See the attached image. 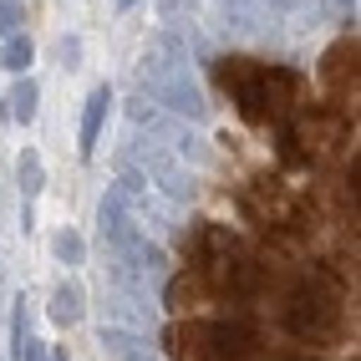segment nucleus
Instances as JSON below:
<instances>
[{"mask_svg":"<svg viewBox=\"0 0 361 361\" xmlns=\"http://www.w3.org/2000/svg\"><path fill=\"white\" fill-rule=\"evenodd\" d=\"M214 77L229 92L245 123H285L300 102V71L295 66H270L250 56H224L214 61Z\"/></svg>","mask_w":361,"mask_h":361,"instance_id":"1","label":"nucleus"},{"mask_svg":"<svg viewBox=\"0 0 361 361\" xmlns=\"http://www.w3.org/2000/svg\"><path fill=\"white\" fill-rule=\"evenodd\" d=\"M137 92L148 102L188 117V123H204V117H209L204 87L194 82V66H188V46L178 36H168V31L153 36L148 51H142V61H137Z\"/></svg>","mask_w":361,"mask_h":361,"instance_id":"2","label":"nucleus"},{"mask_svg":"<svg viewBox=\"0 0 361 361\" xmlns=\"http://www.w3.org/2000/svg\"><path fill=\"white\" fill-rule=\"evenodd\" d=\"M341 300H346L341 275L310 264V270L295 280V290L285 295V316L280 321H285V331H290L295 341L321 346V341H331V336L341 331Z\"/></svg>","mask_w":361,"mask_h":361,"instance_id":"3","label":"nucleus"},{"mask_svg":"<svg viewBox=\"0 0 361 361\" xmlns=\"http://www.w3.org/2000/svg\"><path fill=\"white\" fill-rule=\"evenodd\" d=\"M259 346L255 321H173L163 331L168 361H245Z\"/></svg>","mask_w":361,"mask_h":361,"instance_id":"4","label":"nucleus"},{"mask_svg":"<svg viewBox=\"0 0 361 361\" xmlns=\"http://www.w3.org/2000/svg\"><path fill=\"white\" fill-rule=\"evenodd\" d=\"M117 163L128 168V173L137 178H148L163 199H173V204H188L199 194V178H194V168H188L178 153H168L163 142L153 137H142V133H128V142L117 148Z\"/></svg>","mask_w":361,"mask_h":361,"instance_id":"5","label":"nucleus"},{"mask_svg":"<svg viewBox=\"0 0 361 361\" xmlns=\"http://www.w3.org/2000/svg\"><path fill=\"white\" fill-rule=\"evenodd\" d=\"M128 123H133V133L153 137V142H163L168 153H178L188 168H194V163H209V142H204V133H199L194 123H188V117H178V112H168V107L148 102L142 92L128 102Z\"/></svg>","mask_w":361,"mask_h":361,"instance_id":"6","label":"nucleus"},{"mask_svg":"<svg viewBox=\"0 0 361 361\" xmlns=\"http://www.w3.org/2000/svg\"><path fill=\"white\" fill-rule=\"evenodd\" d=\"M107 194L128 209V219H133L142 234H153V239H173V234H178V204L163 199L148 178H137V173H128V168H123Z\"/></svg>","mask_w":361,"mask_h":361,"instance_id":"7","label":"nucleus"},{"mask_svg":"<svg viewBox=\"0 0 361 361\" xmlns=\"http://www.w3.org/2000/svg\"><path fill=\"white\" fill-rule=\"evenodd\" d=\"M199 270H204V280H209L214 295H234V300L259 295V285H264V264H259L255 255L239 250V239H234V245H224V250H214V255H204Z\"/></svg>","mask_w":361,"mask_h":361,"instance_id":"8","label":"nucleus"},{"mask_svg":"<svg viewBox=\"0 0 361 361\" xmlns=\"http://www.w3.org/2000/svg\"><path fill=\"white\" fill-rule=\"evenodd\" d=\"M153 321H158V295H148V290H128V285L102 280V326L142 331V336H148Z\"/></svg>","mask_w":361,"mask_h":361,"instance_id":"9","label":"nucleus"},{"mask_svg":"<svg viewBox=\"0 0 361 361\" xmlns=\"http://www.w3.org/2000/svg\"><path fill=\"white\" fill-rule=\"evenodd\" d=\"M107 107H112V87L97 82V87L87 92V107H82V133H77V153H82V158L97 153L102 128H107Z\"/></svg>","mask_w":361,"mask_h":361,"instance_id":"10","label":"nucleus"},{"mask_svg":"<svg viewBox=\"0 0 361 361\" xmlns=\"http://www.w3.org/2000/svg\"><path fill=\"white\" fill-rule=\"evenodd\" d=\"M321 82L331 87V92H356V36H341L331 46V51L321 56Z\"/></svg>","mask_w":361,"mask_h":361,"instance_id":"11","label":"nucleus"},{"mask_svg":"<svg viewBox=\"0 0 361 361\" xmlns=\"http://www.w3.org/2000/svg\"><path fill=\"white\" fill-rule=\"evenodd\" d=\"M102 351L107 361H163L142 331H117V326H102Z\"/></svg>","mask_w":361,"mask_h":361,"instance_id":"12","label":"nucleus"},{"mask_svg":"<svg viewBox=\"0 0 361 361\" xmlns=\"http://www.w3.org/2000/svg\"><path fill=\"white\" fill-rule=\"evenodd\" d=\"M46 316H51L56 326H77L87 316V290H82L77 280H61L56 290H51V300H46Z\"/></svg>","mask_w":361,"mask_h":361,"instance_id":"13","label":"nucleus"},{"mask_svg":"<svg viewBox=\"0 0 361 361\" xmlns=\"http://www.w3.org/2000/svg\"><path fill=\"white\" fill-rule=\"evenodd\" d=\"M214 11H219V26L224 31H259L264 20V0H214Z\"/></svg>","mask_w":361,"mask_h":361,"instance_id":"14","label":"nucleus"},{"mask_svg":"<svg viewBox=\"0 0 361 361\" xmlns=\"http://www.w3.org/2000/svg\"><path fill=\"white\" fill-rule=\"evenodd\" d=\"M6 102H11V107H6L11 123H31V117L41 112V87H36V77H16V87H11Z\"/></svg>","mask_w":361,"mask_h":361,"instance_id":"15","label":"nucleus"},{"mask_svg":"<svg viewBox=\"0 0 361 361\" xmlns=\"http://www.w3.org/2000/svg\"><path fill=\"white\" fill-rule=\"evenodd\" d=\"M16 183H20V194H26V204L41 199V188H46V163H41L36 148H26V153L16 158Z\"/></svg>","mask_w":361,"mask_h":361,"instance_id":"16","label":"nucleus"},{"mask_svg":"<svg viewBox=\"0 0 361 361\" xmlns=\"http://www.w3.org/2000/svg\"><path fill=\"white\" fill-rule=\"evenodd\" d=\"M31 61H36V46H31V36L11 31L6 41H0V66H6V71H16V77H26V71H31Z\"/></svg>","mask_w":361,"mask_h":361,"instance_id":"17","label":"nucleus"},{"mask_svg":"<svg viewBox=\"0 0 361 361\" xmlns=\"http://www.w3.org/2000/svg\"><path fill=\"white\" fill-rule=\"evenodd\" d=\"M194 295H199V285L188 280V275H178V280H168V285H163L158 305H163V310H173V316H178V310H188V305H194Z\"/></svg>","mask_w":361,"mask_h":361,"instance_id":"18","label":"nucleus"},{"mask_svg":"<svg viewBox=\"0 0 361 361\" xmlns=\"http://www.w3.org/2000/svg\"><path fill=\"white\" fill-rule=\"evenodd\" d=\"M51 255H56L61 264H82V259H87V239H82L77 229H56V239H51Z\"/></svg>","mask_w":361,"mask_h":361,"instance_id":"19","label":"nucleus"},{"mask_svg":"<svg viewBox=\"0 0 361 361\" xmlns=\"http://www.w3.org/2000/svg\"><path fill=\"white\" fill-rule=\"evenodd\" d=\"M194 16H199V0H158V20H168V26L194 31Z\"/></svg>","mask_w":361,"mask_h":361,"instance_id":"20","label":"nucleus"},{"mask_svg":"<svg viewBox=\"0 0 361 361\" xmlns=\"http://www.w3.org/2000/svg\"><path fill=\"white\" fill-rule=\"evenodd\" d=\"M11 356H16V361H51V356H46V341H36L31 331L11 341Z\"/></svg>","mask_w":361,"mask_h":361,"instance_id":"21","label":"nucleus"},{"mask_svg":"<svg viewBox=\"0 0 361 361\" xmlns=\"http://www.w3.org/2000/svg\"><path fill=\"white\" fill-rule=\"evenodd\" d=\"M20 20H26V11H20V0H0V41H6L11 31H20Z\"/></svg>","mask_w":361,"mask_h":361,"instance_id":"22","label":"nucleus"},{"mask_svg":"<svg viewBox=\"0 0 361 361\" xmlns=\"http://www.w3.org/2000/svg\"><path fill=\"white\" fill-rule=\"evenodd\" d=\"M56 56H61V66H66V71H71V66H82V36H61Z\"/></svg>","mask_w":361,"mask_h":361,"instance_id":"23","label":"nucleus"},{"mask_svg":"<svg viewBox=\"0 0 361 361\" xmlns=\"http://www.w3.org/2000/svg\"><path fill=\"white\" fill-rule=\"evenodd\" d=\"M26 336V295H16V310H11V341Z\"/></svg>","mask_w":361,"mask_h":361,"instance_id":"24","label":"nucleus"},{"mask_svg":"<svg viewBox=\"0 0 361 361\" xmlns=\"http://www.w3.org/2000/svg\"><path fill=\"white\" fill-rule=\"evenodd\" d=\"M20 229H26V234L36 229V209H31V204H20Z\"/></svg>","mask_w":361,"mask_h":361,"instance_id":"25","label":"nucleus"},{"mask_svg":"<svg viewBox=\"0 0 361 361\" xmlns=\"http://www.w3.org/2000/svg\"><path fill=\"white\" fill-rule=\"evenodd\" d=\"M275 361H316V356H275Z\"/></svg>","mask_w":361,"mask_h":361,"instance_id":"26","label":"nucleus"},{"mask_svg":"<svg viewBox=\"0 0 361 361\" xmlns=\"http://www.w3.org/2000/svg\"><path fill=\"white\" fill-rule=\"evenodd\" d=\"M123 6H133V0H123Z\"/></svg>","mask_w":361,"mask_h":361,"instance_id":"27","label":"nucleus"},{"mask_svg":"<svg viewBox=\"0 0 361 361\" xmlns=\"http://www.w3.org/2000/svg\"><path fill=\"white\" fill-rule=\"evenodd\" d=\"M0 295H6V290H0Z\"/></svg>","mask_w":361,"mask_h":361,"instance_id":"28","label":"nucleus"},{"mask_svg":"<svg viewBox=\"0 0 361 361\" xmlns=\"http://www.w3.org/2000/svg\"><path fill=\"white\" fill-rule=\"evenodd\" d=\"M61 361H66V356H61Z\"/></svg>","mask_w":361,"mask_h":361,"instance_id":"29","label":"nucleus"}]
</instances>
